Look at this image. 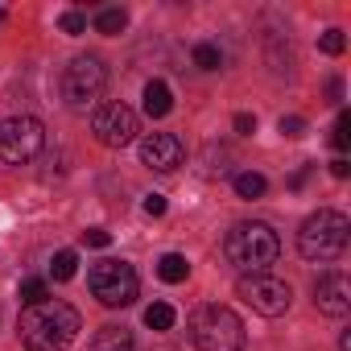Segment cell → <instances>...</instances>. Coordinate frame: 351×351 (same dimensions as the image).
Wrapping results in <instances>:
<instances>
[{"mask_svg": "<svg viewBox=\"0 0 351 351\" xmlns=\"http://www.w3.org/2000/svg\"><path fill=\"white\" fill-rule=\"evenodd\" d=\"M330 173H335V178H347V173H351L347 157H335V161H330Z\"/></svg>", "mask_w": 351, "mask_h": 351, "instance_id": "83f0119b", "label": "cell"}, {"mask_svg": "<svg viewBox=\"0 0 351 351\" xmlns=\"http://www.w3.org/2000/svg\"><path fill=\"white\" fill-rule=\"evenodd\" d=\"M191 343L199 351H240L248 343V330L232 306L207 302L191 314Z\"/></svg>", "mask_w": 351, "mask_h": 351, "instance_id": "3957f363", "label": "cell"}, {"mask_svg": "<svg viewBox=\"0 0 351 351\" xmlns=\"http://www.w3.org/2000/svg\"><path fill=\"white\" fill-rule=\"evenodd\" d=\"M124 25H128V13H124V9H99V13H95V29L108 34V38L124 34Z\"/></svg>", "mask_w": 351, "mask_h": 351, "instance_id": "9a60e30c", "label": "cell"}, {"mask_svg": "<svg viewBox=\"0 0 351 351\" xmlns=\"http://www.w3.org/2000/svg\"><path fill=\"white\" fill-rule=\"evenodd\" d=\"M46 145V128L42 120L34 116H9V120H0V161H9V165H25L42 153Z\"/></svg>", "mask_w": 351, "mask_h": 351, "instance_id": "ba28073f", "label": "cell"}, {"mask_svg": "<svg viewBox=\"0 0 351 351\" xmlns=\"http://www.w3.org/2000/svg\"><path fill=\"white\" fill-rule=\"evenodd\" d=\"M347 141H351V116H347V112H339V120H335V132H330V145L343 153V149H347Z\"/></svg>", "mask_w": 351, "mask_h": 351, "instance_id": "7402d4cb", "label": "cell"}, {"mask_svg": "<svg viewBox=\"0 0 351 351\" xmlns=\"http://www.w3.org/2000/svg\"><path fill=\"white\" fill-rule=\"evenodd\" d=\"M265 186H269V182L261 178V173H252V169H248V173H236V195H240V199H261Z\"/></svg>", "mask_w": 351, "mask_h": 351, "instance_id": "d6986e66", "label": "cell"}, {"mask_svg": "<svg viewBox=\"0 0 351 351\" xmlns=\"http://www.w3.org/2000/svg\"><path fill=\"white\" fill-rule=\"evenodd\" d=\"M347 232L351 223L343 211H314L298 232V252L306 261H339L347 248Z\"/></svg>", "mask_w": 351, "mask_h": 351, "instance_id": "277c9868", "label": "cell"}, {"mask_svg": "<svg viewBox=\"0 0 351 351\" xmlns=\"http://www.w3.org/2000/svg\"><path fill=\"white\" fill-rule=\"evenodd\" d=\"M191 58H195V66H199V71H219V66H223V50H219L215 42H199Z\"/></svg>", "mask_w": 351, "mask_h": 351, "instance_id": "e0dca14e", "label": "cell"}, {"mask_svg": "<svg viewBox=\"0 0 351 351\" xmlns=\"http://www.w3.org/2000/svg\"><path fill=\"white\" fill-rule=\"evenodd\" d=\"M310 169H314V165H306V169H298V173H293V178H289V186H293V191H298V186H302V182L310 178Z\"/></svg>", "mask_w": 351, "mask_h": 351, "instance_id": "f546056e", "label": "cell"}, {"mask_svg": "<svg viewBox=\"0 0 351 351\" xmlns=\"http://www.w3.org/2000/svg\"><path fill=\"white\" fill-rule=\"evenodd\" d=\"M339 351H351V330H343V339H339Z\"/></svg>", "mask_w": 351, "mask_h": 351, "instance_id": "4dcf8cb0", "label": "cell"}, {"mask_svg": "<svg viewBox=\"0 0 351 351\" xmlns=\"http://www.w3.org/2000/svg\"><path fill=\"white\" fill-rule=\"evenodd\" d=\"M236 293H240L244 306H252V310L265 314V318H281V314L293 306L289 281H281V277H273V273H244V277L236 281Z\"/></svg>", "mask_w": 351, "mask_h": 351, "instance_id": "8992f818", "label": "cell"}, {"mask_svg": "<svg viewBox=\"0 0 351 351\" xmlns=\"http://www.w3.org/2000/svg\"><path fill=\"white\" fill-rule=\"evenodd\" d=\"M91 132H95L99 145L124 149V145L141 132V124H136V112H132L128 104H99L95 116H91Z\"/></svg>", "mask_w": 351, "mask_h": 351, "instance_id": "9c48e42d", "label": "cell"}, {"mask_svg": "<svg viewBox=\"0 0 351 351\" xmlns=\"http://www.w3.org/2000/svg\"><path fill=\"white\" fill-rule=\"evenodd\" d=\"M173 318H178V314H173L169 302H153V306L145 310V326H149V330H169Z\"/></svg>", "mask_w": 351, "mask_h": 351, "instance_id": "2e32d148", "label": "cell"}, {"mask_svg": "<svg viewBox=\"0 0 351 351\" xmlns=\"http://www.w3.org/2000/svg\"><path fill=\"white\" fill-rule=\"evenodd\" d=\"M223 256L240 273H269V265L281 256V240H277V232L269 223L248 219V223H236L223 236Z\"/></svg>", "mask_w": 351, "mask_h": 351, "instance_id": "7a4b0ae2", "label": "cell"}, {"mask_svg": "<svg viewBox=\"0 0 351 351\" xmlns=\"http://www.w3.org/2000/svg\"><path fill=\"white\" fill-rule=\"evenodd\" d=\"M277 128H281V136H293V141H298V136H306V120H302V116H281V124H277Z\"/></svg>", "mask_w": 351, "mask_h": 351, "instance_id": "cb8c5ba5", "label": "cell"}, {"mask_svg": "<svg viewBox=\"0 0 351 351\" xmlns=\"http://www.w3.org/2000/svg\"><path fill=\"white\" fill-rule=\"evenodd\" d=\"M141 161L157 173L178 169L182 165V141L173 132H149V136H141Z\"/></svg>", "mask_w": 351, "mask_h": 351, "instance_id": "30bf717a", "label": "cell"}, {"mask_svg": "<svg viewBox=\"0 0 351 351\" xmlns=\"http://www.w3.org/2000/svg\"><path fill=\"white\" fill-rule=\"evenodd\" d=\"M87 285H91L95 302L108 306V310H124V306H132V302H136V289H141L136 269H132L128 261H99V265H91Z\"/></svg>", "mask_w": 351, "mask_h": 351, "instance_id": "5b68a950", "label": "cell"}, {"mask_svg": "<svg viewBox=\"0 0 351 351\" xmlns=\"http://www.w3.org/2000/svg\"><path fill=\"white\" fill-rule=\"evenodd\" d=\"M91 351H136V339L124 326H99L91 339Z\"/></svg>", "mask_w": 351, "mask_h": 351, "instance_id": "4fadbf2b", "label": "cell"}, {"mask_svg": "<svg viewBox=\"0 0 351 351\" xmlns=\"http://www.w3.org/2000/svg\"><path fill=\"white\" fill-rule=\"evenodd\" d=\"M83 244H87V248H108V244H112V232H104V228H87V232H83Z\"/></svg>", "mask_w": 351, "mask_h": 351, "instance_id": "d4e9b609", "label": "cell"}, {"mask_svg": "<svg viewBox=\"0 0 351 351\" xmlns=\"http://www.w3.org/2000/svg\"><path fill=\"white\" fill-rule=\"evenodd\" d=\"M58 25H62V34H71V38H79V34H87V17H83V13H75V9H66Z\"/></svg>", "mask_w": 351, "mask_h": 351, "instance_id": "603a6c76", "label": "cell"}, {"mask_svg": "<svg viewBox=\"0 0 351 351\" xmlns=\"http://www.w3.org/2000/svg\"><path fill=\"white\" fill-rule=\"evenodd\" d=\"M157 277L169 281V285H182V281L191 277V261H186L182 252H165V256L157 261Z\"/></svg>", "mask_w": 351, "mask_h": 351, "instance_id": "5bb4252c", "label": "cell"}, {"mask_svg": "<svg viewBox=\"0 0 351 351\" xmlns=\"http://www.w3.org/2000/svg\"><path fill=\"white\" fill-rule=\"evenodd\" d=\"M318 50H322V54H330V58H339V54L347 50V38H343V29H326V34L318 38Z\"/></svg>", "mask_w": 351, "mask_h": 351, "instance_id": "44dd1931", "label": "cell"}, {"mask_svg": "<svg viewBox=\"0 0 351 351\" xmlns=\"http://www.w3.org/2000/svg\"><path fill=\"white\" fill-rule=\"evenodd\" d=\"M314 306L326 314V318H343L347 310H351V281H347V273H322L318 277V285H314Z\"/></svg>", "mask_w": 351, "mask_h": 351, "instance_id": "8fae6325", "label": "cell"}, {"mask_svg": "<svg viewBox=\"0 0 351 351\" xmlns=\"http://www.w3.org/2000/svg\"><path fill=\"white\" fill-rule=\"evenodd\" d=\"M236 132H240V136H252V132H256V116L240 112V116H236Z\"/></svg>", "mask_w": 351, "mask_h": 351, "instance_id": "4316f807", "label": "cell"}, {"mask_svg": "<svg viewBox=\"0 0 351 351\" xmlns=\"http://www.w3.org/2000/svg\"><path fill=\"white\" fill-rule=\"evenodd\" d=\"M104 87H108V71H104V62L95 54H79V58L66 62V71H62V99L71 108L95 104L104 95Z\"/></svg>", "mask_w": 351, "mask_h": 351, "instance_id": "52a82bcc", "label": "cell"}, {"mask_svg": "<svg viewBox=\"0 0 351 351\" xmlns=\"http://www.w3.org/2000/svg\"><path fill=\"white\" fill-rule=\"evenodd\" d=\"M79 330H83L79 310L66 306V302H54V298H46L38 306H25L21 322H17V335L29 351H66L79 339Z\"/></svg>", "mask_w": 351, "mask_h": 351, "instance_id": "6da1fadb", "label": "cell"}, {"mask_svg": "<svg viewBox=\"0 0 351 351\" xmlns=\"http://www.w3.org/2000/svg\"><path fill=\"white\" fill-rule=\"evenodd\" d=\"M141 99H145V116H149V120H161V116H169V108H173V95H169V87H165L161 79H149Z\"/></svg>", "mask_w": 351, "mask_h": 351, "instance_id": "7c38bea8", "label": "cell"}, {"mask_svg": "<svg viewBox=\"0 0 351 351\" xmlns=\"http://www.w3.org/2000/svg\"><path fill=\"white\" fill-rule=\"evenodd\" d=\"M326 95H330V104H339L343 99V79H330L326 83Z\"/></svg>", "mask_w": 351, "mask_h": 351, "instance_id": "f1b7e54d", "label": "cell"}, {"mask_svg": "<svg viewBox=\"0 0 351 351\" xmlns=\"http://www.w3.org/2000/svg\"><path fill=\"white\" fill-rule=\"evenodd\" d=\"M141 207H145V215H153V219H157V215H165V199H161V195H145V203H141Z\"/></svg>", "mask_w": 351, "mask_h": 351, "instance_id": "484cf974", "label": "cell"}, {"mask_svg": "<svg viewBox=\"0 0 351 351\" xmlns=\"http://www.w3.org/2000/svg\"><path fill=\"white\" fill-rule=\"evenodd\" d=\"M50 298V285L42 281V277H25L21 281V302L25 306H38V302H46Z\"/></svg>", "mask_w": 351, "mask_h": 351, "instance_id": "ffe728a7", "label": "cell"}, {"mask_svg": "<svg viewBox=\"0 0 351 351\" xmlns=\"http://www.w3.org/2000/svg\"><path fill=\"white\" fill-rule=\"evenodd\" d=\"M75 269H79V256H75L71 248L54 252V261H50V277H54V281H71V277H75Z\"/></svg>", "mask_w": 351, "mask_h": 351, "instance_id": "ac0fdd59", "label": "cell"}]
</instances>
